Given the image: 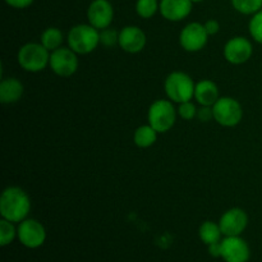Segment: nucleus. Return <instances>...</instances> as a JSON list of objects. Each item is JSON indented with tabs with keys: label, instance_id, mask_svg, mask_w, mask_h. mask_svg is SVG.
<instances>
[{
	"label": "nucleus",
	"instance_id": "obj_14",
	"mask_svg": "<svg viewBox=\"0 0 262 262\" xmlns=\"http://www.w3.org/2000/svg\"><path fill=\"white\" fill-rule=\"evenodd\" d=\"M147 37L138 26H125L119 31V48L128 54H138L145 49Z\"/></svg>",
	"mask_w": 262,
	"mask_h": 262
},
{
	"label": "nucleus",
	"instance_id": "obj_22",
	"mask_svg": "<svg viewBox=\"0 0 262 262\" xmlns=\"http://www.w3.org/2000/svg\"><path fill=\"white\" fill-rule=\"evenodd\" d=\"M160 3L158 0H137L136 2V13L141 18H152L159 12Z\"/></svg>",
	"mask_w": 262,
	"mask_h": 262
},
{
	"label": "nucleus",
	"instance_id": "obj_7",
	"mask_svg": "<svg viewBox=\"0 0 262 262\" xmlns=\"http://www.w3.org/2000/svg\"><path fill=\"white\" fill-rule=\"evenodd\" d=\"M79 66L78 54L74 53L71 48H61L50 53L49 67L59 77H71L77 72Z\"/></svg>",
	"mask_w": 262,
	"mask_h": 262
},
{
	"label": "nucleus",
	"instance_id": "obj_30",
	"mask_svg": "<svg viewBox=\"0 0 262 262\" xmlns=\"http://www.w3.org/2000/svg\"><path fill=\"white\" fill-rule=\"evenodd\" d=\"M209 253L212 257L217 258L222 257V241L216 243H212V245L209 246Z\"/></svg>",
	"mask_w": 262,
	"mask_h": 262
},
{
	"label": "nucleus",
	"instance_id": "obj_9",
	"mask_svg": "<svg viewBox=\"0 0 262 262\" xmlns=\"http://www.w3.org/2000/svg\"><path fill=\"white\" fill-rule=\"evenodd\" d=\"M209 33L202 23L192 22L188 23L179 33V45L188 53L201 51L209 41Z\"/></svg>",
	"mask_w": 262,
	"mask_h": 262
},
{
	"label": "nucleus",
	"instance_id": "obj_24",
	"mask_svg": "<svg viewBox=\"0 0 262 262\" xmlns=\"http://www.w3.org/2000/svg\"><path fill=\"white\" fill-rule=\"evenodd\" d=\"M248 30L251 37L262 45V9L252 15L248 23Z\"/></svg>",
	"mask_w": 262,
	"mask_h": 262
},
{
	"label": "nucleus",
	"instance_id": "obj_21",
	"mask_svg": "<svg viewBox=\"0 0 262 262\" xmlns=\"http://www.w3.org/2000/svg\"><path fill=\"white\" fill-rule=\"evenodd\" d=\"M230 3L241 14L253 15L262 9V0H230Z\"/></svg>",
	"mask_w": 262,
	"mask_h": 262
},
{
	"label": "nucleus",
	"instance_id": "obj_10",
	"mask_svg": "<svg viewBox=\"0 0 262 262\" xmlns=\"http://www.w3.org/2000/svg\"><path fill=\"white\" fill-rule=\"evenodd\" d=\"M224 58L228 63L241 66L251 59L253 54V46L245 36H235L228 40L224 46Z\"/></svg>",
	"mask_w": 262,
	"mask_h": 262
},
{
	"label": "nucleus",
	"instance_id": "obj_11",
	"mask_svg": "<svg viewBox=\"0 0 262 262\" xmlns=\"http://www.w3.org/2000/svg\"><path fill=\"white\" fill-rule=\"evenodd\" d=\"M220 229L225 237H237L246 230L248 225V215L241 207H233L225 211L219 220Z\"/></svg>",
	"mask_w": 262,
	"mask_h": 262
},
{
	"label": "nucleus",
	"instance_id": "obj_27",
	"mask_svg": "<svg viewBox=\"0 0 262 262\" xmlns=\"http://www.w3.org/2000/svg\"><path fill=\"white\" fill-rule=\"evenodd\" d=\"M197 119L200 122H210L214 119V110L212 106H201L197 110Z\"/></svg>",
	"mask_w": 262,
	"mask_h": 262
},
{
	"label": "nucleus",
	"instance_id": "obj_18",
	"mask_svg": "<svg viewBox=\"0 0 262 262\" xmlns=\"http://www.w3.org/2000/svg\"><path fill=\"white\" fill-rule=\"evenodd\" d=\"M200 239L202 243L210 246L212 243H216L222 241V229H220L219 223L211 222V220H206L200 225L199 229Z\"/></svg>",
	"mask_w": 262,
	"mask_h": 262
},
{
	"label": "nucleus",
	"instance_id": "obj_12",
	"mask_svg": "<svg viewBox=\"0 0 262 262\" xmlns=\"http://www.w3.org/2000/svg\"><path fill=\"white\" fill-rule=\"evenodd\" d=\"M114 19V8L109 0H94L87 9V20L99 31L110 27Z\"/></svg>",
	"mask_w": 262,
	"mask_h": 262
},
{
	"label": "nucleus",
	"instance_id": "obj_4",
	"mask_svg": "<svg viewBox=\"0 0 262 262\" xmlns=\"http://www.w3.org/2000/svg\"><path fill=\"white\" fill-rule=\"evenodd\" d=\"M17 60L26 72L37 73L49 66L50 51L41 42H28L19 48Z\"/></svg>",
	"mask_w": 262,
	"mask_h": 262
},
{
	"label": "nucleus",
	"instance_id": "obj_8",
	"mask_svg": "<svg viewBox=\"0 0 262 262\" xmlns=\"http://www.w3.org/2000/svg\"><path fill=\"white\" fill-rule=\"evenodd\" d=\"M17 238L27 248L41 247L46 241L45 227L36 219H25L23 222L18 223L17 227Z\"/></svg>",
	"mask_w": 262,
	"mask_h": 262
},
{
	"label": "nucleus",
	"instance_id": "obj_23",
	"mask_svg": "<svg viewBox=\"0 0 262 262\" xmlns=\"http://www.w3.org/2000/svg\"><path fill=\"white\" fill-rule=\"evenodd\" d=\"M17 238V228L9 220H0V245L3 247L10 245Z\"/></svg>",
	"mask_w": 262,
	"mask_h": 262
},
{
	"label": "nucleus",
	"instance_id": "obj_28",
	"mask_svg": "<svg viewBox=\"0 0 262 262\" xmlns=\"http://www.w3.org/2000/svg\"><path fill=\"white\" fill-rule=\"evenodd\" d=\"M205 28H206V32L209 33V36L216 35L220 31V23L216 19H209L205 22Z\"/></svg>",
	"mask_w": 262,
	"mask_h": 262
},
{
	"label": "nucleus",
	"instance_id": "obj_13",
	"mask_svg": "<svg viewBox=\"0 0 262 262\" xmlns=\"http://www.w3.org/2000/svg\"><path fill=\"white\" fill-rule=\"evenodd\" d=\"M250 256V246L241 235L222 239V258L225 262H247Z\"/></svg>",
	"mask_w": 262,
	"mask_h": 262
},
{
	"label": "nucleus",
	"instance_id": "obj_16",
	"mask_svg": "<svg viewBox=\"0 0 262 262\" xmlns=\"http://www.w3.org/2000/svg\"><path fill=\"white\" fill-rule=\"evenodd\" d=\"M194 99L201 106H212L220 99L219 87L211 79H201L196 83Z\"/></svg>",
	"mask_w": 262,
	"mask_h": 262
},
{
	"label": "nucleus",
	"instance_id": "obj_19",
	"mask_svg": "<svg viewBox=\"0 0 262 262\" xmlns=\"http://www.w3.org/2000/svg\"><path fill=\"white\" fill-rule=\"evenodd\" d=\"M159 133L150 124L140 125L133 133V142L140 148H148L156 142Z\"/></svg>",
	"mask_w": 262,
	"mask_h": 262
},
{
	"label": "nucleus",
	"instance_id": "obj_29",
	"mask_svg": "<svg viewBox=\"0 0 262 262\" xmlns=\"http://www.w3.org/2000/svg\"><path fill=\"white\" fill-rule=\"evenodd\" d=\"M9 7L15 8V9H25V8L30 7L33 3V0H4Z\"/></svg>",
	"mask_w": 262,
	"mask_h": 262
},
{
	"label": "nucleus",
	"instance_id": "obj_6",
	"mask_svg": "<svg viewBox=\"0 0 262 262\" xmlns=\"http://www.w3.org/2000/svg\"><path fill=\"white\" fill-rule=\"evenodd\" d=\"M212 110H214V120L223 127H235L239 124L243 118L242 105L234 97H220L212 105Z\"/></svg>",
	"mask_w": 262,
	"mask_h": 262
},
{
	"label": "nucleus",
	"instance_id": "obj_17",
	"mask_svg": "<svg viewBox=\"0 0 262 262\" xmlns=\"http://www.w3.org/2000/svg\"><path fill=\"white\" fill-rule=\"evenodd\" d=\"M25 87L19 79L14 77L4 78L0 82V102L5 105L14 104L22 97Z\"/></svg>",
	"mask_w": 262,
	"mask_h": 262
},
{
	"label": "nucleus",
	"instance_id": "obj_25",
	"mask_svg": "<svg viewBox=\"0 0 262 262\" xmlns=\"http://www.w3.org/2000/svg\"><path fill=\"white\" fill-rule=\"evenodd\" d=\"M100 43L105 48H113L119 43V31L107 27L100 31Z\"/></svg>",
	"mask_w": 262,
	"mask_h": 262
},
{
	"label": "nucleus",
	"instance_id": "obj_31",
	"mask_svg": "<svg viewBox=\"0 0 262 262\" xmlns=\"http://www.w3.org/2000/svg\"><path fill=\"white\" fill-rule=\"evenodd\" d=\"M191 2L194 4V3H201V2H204V0H191Z\"/></svg>",
	"mask_w": 262,
	"mask_h": 262
},
{
	"label": "nucleus",
	"instance_id": "obj_5",
	"mask_svg": "<svg viewBox=\"0 0 262 262\" xmlns=\"http://www.w3.org/2000/svg\"><path fill=\"white\" fill-rule=\"evenodd\" d=\"M178 110L170 100H156L150 105L147 113L148 124L158 133H165L174 127Z\"/></svg>",
	"mask_w": 262,
	"mask_h": 262
},
{
	"label": "nucleus",
	"instance_id": "obj_15",
	"mask_svg": "<svg viewBox=\"0 0 262 262\" xmlns=\"http://www.w3.org/2000/svg\"><path fill=\"white\" fill-rule=\"evenodd\" d=\"M193 3L191 0H160L159 12L170 22H181L192 12Z\"/></svg>",
	"mask_w": 262,
	"mask_h": 262
},
{
	"label": "nucleus",
	"instance_id": "obj_20",
	"mask_svg": "<svg viewBox=\"0 0 262 262\" xmlns=\"http://www.w3.org/2000/svg\"><path fill=\"white\" fill-rule=\"evenodd\" d=\"M64 41V35L59 28L48 27L42 33H41L40 42L48 49L49 51H54L56 49L61 48Z\"/></svg>",
	"mask_w": 262,
	"mask_h": 262
},
{
	"label": "nucleus",
	"instance_id": "obj_2",
	"mask_svg": "<svg viewBox=\"0 0 262 262\" xmlns=\"http://www.w3.org/2000/svg\"><path fill=\"white\" fill-rule=\"evenodd\" d=\"M68 48L78 55L92 53L100 45V31L90 23L76 25L69 30L67 35Z\"/></svg>",
	"mask_w": 262,
	"mask_h": 262
},
{
	"label": "nucleus",
	"instance_id": "obj_1",
	"mask_svg": "<svg viewBox=\"0 0 262 262\" xmlns=\"http://www.w3.org/2000/svg\"><path fill=\"white\" fill-rule=\"evenodd\" d=\"M31 211V200L27 192L19 187H7L0 196L2 219L12 223H20L27 219Z\"/></svg>",
	"mask_w": 262,
	"mask_h": 262
},
{
	"label": "nucleus",
	"instance_id": "obj_3",
	"mask_svg": "<svg viewBox=\"0 0 262 262\" xmlns=\"http://www.w3.org/2000/svg\"><path fill=\"white\" fill-rule=\"evenodd\" d=\"M194 89H196V83L191 78V76L181 71L171 72L164 81L166 97L174 104H182V102L193 100Z\"/></svg>",
	"mask_w": 262,
	"mask_h": 262
},
{
	"label": "nucleus",
	"instance_id": "obj_26",
	"mask_svg": "<svg viewBox=\"0 0 262 262\" xmlns=\"http://www.w3.org/2000/svg\"><path fill=\"white\" fill-rule=\"evenodd\" d=\"M178 115L184 120H192L194 118H197V107L196 105L191 101L182 102V104H178Z\"/></svg>",
	"mask_w": 262,
	"mask_h": 262
}]
</instances>
